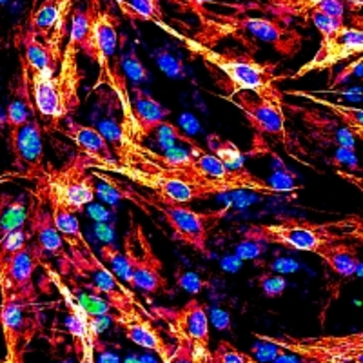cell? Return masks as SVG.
<instances>
[{
	"label": "cell",
	"instance_id": "obj_1",
	"mask_svg": "<svg viewBox=\"0 0 363 363\" xmlns=\"http://www.w3.org/2000/svg\"><path fill=\"white\" fill-rule=\"evenodd\" d=\"M244 240H255L265 245H280L298 252L318 255L323 247L338 242L362 244L363 220L359 215L314 222L296 216H278L274 222L251 223L242 233Z\"/></svg>",
	"mask_w": 363,
	"mask_h": 363
},
{
	"label": "cell",
	"instance_id": "obj_2",
	"mask_svg": "<svg viewBox=\"0 0 363 363\" xmlns=\"http://www.w3.org/2000/svg\"><path fill=\"white\" fill-rule=\"evenodd\" d=\"M95 180L106 182L111 189L116 191L122 200H128L133 206H136L142 211L155 209L165 223L169 225L173 231V238L180 244L187 245V247L194 249L202 256L209 258V235L213 233L216 225L222 222L227 216V207L213 211H196L189 207L187 203L171 202V200L158 199L153 193L144 194L133 187L131 182L124 180V178L116 177V174L100 173V171L89 169Z\"/></svg>",
	"mask_w": 363,
	"mask_h": 363
},
{
	"label": "cell",
	"instance_id": "obj_3",
	"mask_svg": "<svg viewBox=\"0 0 363 363\" xmlns=\"http://www.w3.org/2000/svg\"><path fill=\"white\" fill-rule=\"evenodd\" d=\"M157 26L164 29L165 33L173 35L178 40L184 42L187 45V50L193 51L194 55H199L207 66L215 67L220 73L225 74V79L229 80L231 95H235L238 91H249V93H255L260 99H267L284 108L285 95L284 91H280V87H278V82L289 79V77L287 74H278V62H272V60L260 62L247 51L245 53L235 50L215 51L211 50L209 45H203L200 42L193 40V38L184 37L182 33L174 31L173 28H169L165 22H158Z\"/></svg>",
	"mask_w": 363,
	"mask_h": 363
},
{
	"label": "cell",
	"instance_id": "obj_4",
	"mask_svg": "<svg viewBox=\"0 0 363 363\" xmlns=\"http://www.w3.org/2000/svg\"><path fill=\"white\" fill-rule=\"evenodd\" d=\"M79 51L73 45H64L60 66L50 77L31 74L29 77V93L38 115L44 120L58 125L62 120L73 118L80 109V86L84 73L79 66Z\"/></svg>",
	"mask_w": 363,
	"mask_h": 363
},
{
	"label": "cell",
	"instance_id": "obj_5",
	"mask_svg": "<svg viewBox=\"0 0 363 363\" xmlns=\"http://www.w3.org/2000/svg\"><path fill=\"white\" fill-rule=\"evenodd\" d=\"M149 313L167 325L174 343V354L193 363H209L211 327L206 303L189 298L182 307H151Z\"/></svg>",
	"mask_w": 363,
	"mask_h": 363
},
{
	"label": "cell",
	"instance_id": "obj_6",
	"mask_svg": "<svg viewBox=\"0 0 363 363\" xmlns=\"http://www.w3.org/2000/svg\"><path fill=\"white\" fill-rule=\"evenodd\" d=\"M255 340L271 343L298 358V363H363V333L349 335H262L255 333Z\"/></svg>",
	"mask_w": 363,
	"mask_h": 363
},
{
	"label": "cell",
	"instance_id": "obj_7",
	"mask_svg": "<svg viewBox=\"0 0 363 363\" xmlns=\"http://www.w3.org/2000/svg\"><path fill=\"white\" fill-rule=\"evenodd\" d=\"M89 169L100 171V173L116 174V177L124 178V180L131 182L135 186L144 187L149 193H153L158 199L171 200V202L178 203H193L199 200H207L215 194L211 193L206 187H200L187 178H182L178 174L169 173L165 169H147L142 171L133 165L120 164L116 158L106 162L89 160Z\"/></svg>",
	"mask_w": 363,
	"mask_h": 363
},
{
	"label": "cell",
	"instance_id": "obj_8",
	"mask_svg": "<svg viewBox=\"0 0 363 363\" xmlns=\"http://www.w3.org/2000/svg\"><path fill=\"white\" fill-rule=\"evenodd\" d=\"M193 155L194 177L203 187L211 189L215 194L231 193V191H252V193L264 194V196H278L281 189H277L271 182L258 174L251 173L247 167H227L215 155H211L207 149L193 142L187 145Z\"/></svg>",
	"mask_w": 363,
	"mask_h": 363
},
{
	"label": "cell",
	"instance_id": "obj_9",
	"mask_svg": "<svg viewBox=\"0 0 363 363\" xmlns=\"http://www.w3.org/2000/svg\"><path fill=\"white\" fill-rule=\"evenodd\" d=\"M122 258L125 265L124 281L131 289L140 291L145 296H155L167 289L164 264L140 223L131 222L129 231L124 235Z\"/></svg>",
	"mask_w": 363,
	"mask_h": 363
},
{
	"label": "cell",
	"instance_id": "obj_10",
	"mask_svg": "<svg viewBox=\"0 0 363 363\" xmlns=\"http://www.w3.org/2000/svg\"><path fill=\"white\" fill-rule=\"evenodd\" d=\"M87 8L91 11V33L86 57L100 67V79H108L109 86L116 91L124 86V74L116 73L113 64L118 51L120 18L100 0H87Z\"/></svg>",
	"mask_w": 363,
	"mask_h": 363
},
{
	"label": "cell",
	"instance_id": "obj_11",
	"mask_svg": "<svg viewBox=\"0 0 363 363\" xmlns=\"http://www.w3.org/2000/svg\"><path fill=\"white\" fill-rule=\"evenodd\" d=\"M37 300H18L2 296L0 303V330L4 340V358L0 363H26L29 345L33 342L38 323Z\"/></svg>",
	"mask_w": 363,
	"mask_h": 363
},
{
	"label": "cell",
	"instance_id": "obj_12",
	"mask_svg": "<svg viewBox=\"0 0 363 363\" xmlns=\"http://www.w3.org/2000/svg\"><path fill=\"white\" fill-rule=\"evenodd\" d=\"M40 178L57 189L60 199L74 215L82 213L95 200V178L89 173V158L84 155L74 153L60 167L48 165Z\"/></svg>",
	"mask_w": 363,
	"mask_h": 363
},
{
	"label": "cell",
	"instance_id": "obj_13",
	"mask_svg": "<svg viewBox=\"0 0 363 363\" xmlns=\"http://www.w3.org/2000/svg\"><path fill=\"white\" fill-rule=\"evenodd\" d=\"M227 102L235 104L236 108L244 113L245 120L255 129L256 135L272 136L285 147H291L293 140L287 129L285 109L281 106L267 99H260L249 91H238L235 95H227Z\"/></svg>",
	"mask_w": 363,
	"mask_h": 363
},
{
	"label": "cell",
	"instance_id": "obj_14",
	"mask_svg": "<svg viewBox=\"0 0 363 363\" xmlns=\"http://www.w3.org/2000/svg\"><path fill=\"white\" fill-rule=\"evenodd\" d=\"M73 9L74 0H42L40 4L29 13L26 29L40 38L53 53L62 57Z\"/></svg>",
	"mask_w": 363,
	"mask_h": 363
},
{
	"label": "cell",
	"instance_id": "obj_15",
	"mask_svg": "<svg viewBox=\"0 0 363 363\" xmlns=\"http://www.w3.org/2000/svg\"><path fill=\"white\" fill-rule=\"evenodd\" d=\"M28 223L31 242L38 247L42 256H51L57 258L62 264L69 265V252L66 251L62 235L58 233L57 225L51 216L50 206L45 200L44 187L37 182V187L31 191L28 202Z\"/></svg>",
	"mask_w": 363,
	"mask_h": 363
},
{
	"label": "cell",
	"instance_id": "obj_16",
	"mask_svg": "<svg viewBox=\"0 0 363 363\" xmlns=\"http://www.w3.org/2000/svg\"><path fill=\"white\" fill-rule=\"evenodd\" d=\"M284 109L293 113L306 125L307 138L323 149L349 147L356 149V136L345 125H342L335 116L318 108L300 106V104L284 102Z\"/></svg>",
	"mask_w": 363,
	"mask_h": 363
},
{
	"label": "cell",
	"instance_id": "obj_17",
	"mask_svg": "<svg viewBox=\"0 0 363 363\" xmlns=\"http://www.w3.org/2000/svg\"><path fill=\"white\" fill-rule=\"evenodd\" d=\"M363 51V31L362 26H345L340 33L333 37L322 38V44L318 48L316 55L309 62L303 64L294 74H291V80L303 79L306 74L313 71L333 69L343 60H349L352 57H362Z\"/></svg>",
	"mask_w": 363,
	"mask_h": 363
},
{
	"label": "cell",
	"instance_id": "obj_18",
	"mask_svg": "<svg viewBox=\"0 0 363 363\" xmlns=\"http://www.w3.org/2000/svg\"><path fill=\"white\" fill-rule=\"evenodd\" d=\"M38 113L8 138L9 151L13 158V169L21 177L37 180L44 173V138Z\"/></svg>",
	"mask_w": 363,
	"mask_h": 363
},
{
	"label": "cell",
	"instance_id": "obj_19",
	"mask_svg": "<svg viewBox=\"0 0 363 363\" xmlns=\"http://www.w3.org/2000/svg\"><path fill=\"white\" fill-rule=\"evenodd\" d=\"M238 24L255 40L271 45L272 50L280 53L284 58H293L301 51L303 37L300 35V31L281 24V22L267 17H244Z\"/></svg>",
	"mask_w": 363,
	"mask_h": 363
},
{
	"label": "cell",
	"instance_id": "obj_20",
	"mask_svg": "<svg viewBox=\"0 0 363 363\" xmlns=\"http://www.w3.org/2000/svg\"><path fill=\"white\" fill-rule=\"evenodd\" d=\"M118 327L131 343L153 352L162 363H173L174 343L164 338L160 327L155 323V318L151 313L140 314V316H135L131 320H124V322L118 323Z\"/></svg>",
	"mask_w": 363,
	"mask_h": 363
},
{
	"label": "cell",
	"instance_id": "obj_21",
	"mask_svg": "<svg viewBox=\"0 0 363 363\" xmlns=\"http://www.w3.org/2000/svg\"><path fill=\"white\" fill-rule=\"evenodd\" d=\"M60 124L62 125L58 128V131L62 133L67 140L77 145L80 155L96 162H106L115 158L108 138L100 133V129L93 128V125L80 124L74 118H66Z\"/></svg>",
	"mask_w": 363,
	"mask_h": 363
},
{
	"label": "cell",
	"instance_id": "obj_22",
	"mask_svg": "<svg viewBox=\"0 0 363 363\" xmlns=\"http://www.w3.org/2000/svg\"><path fill=\"white\" fill-rule=\"evenodd\" d=\"M35 182H38V184L44 187L45 200H48V206H50L51 216H53V222L55 225H57L58 233L62 235L64 244L69 249H79L82 247L84 244H87L86 240H84L82 231H80L79 218H77V215L66 206V202L60 199V194L57 193V189H55L53 186H50V184L40 177Z\"/></svg>",
	"mask_w": 363,
	"mask_h": 363
},
{
	"label": "cell",
	"instance_id": "obj_23",
	"mask_svg": "<svg viewBox=\"0 0 363 363\" xmlns=\"http://www.w3.org/2000/svg\"><path fill=\"white\" fill-rule=\"evenodd\" d=\"M22 53L21 62L26 67L28 74H40V77H50L60 66L62 57H58L57 53L48 48L40 38L35 37L33 33H29L28 29L22 31Z\"/></svg>",
	"mask_w": 363,
	"mask_h": 363
},
{
	"label": "cell",
	"instance_id": "obj_24",
	"mask_svg": "<svg viewBox=\"0 0 363 363\" xmlns=\"http://www.w3.org/2000/svg\"><path fill=\"white\" fill-rule=\"evenodd\" d=\"M318 256L330 271L342 278H352L362 269L359 244H352V242H338V244L327 245L318 252Z\"/></svg>",
	"mask_w": 363,
	"mask_h": 363
},
{
	"label": "cell",
	"instance_id": "obj_25",
	"mask_svg": "<svg viewBox=\"0 0 363 363\" xmlns=\"http://www.w3.org/2000/svg\"><path fill=\"white\" fill-rule=\"evenodd\" d=\"M284 95L307 99L309 102L320 106V108H325V111L329 113L330 116H335L340 124L345 125V128L356 136V140H362V136H363V111L359 108H351V106H343V104H338V102H329V100L320 99V96H314L313 93H307V91L291 89V91H284Z\"/></svg>",
	"mask_w": 363,
	"mask_h": 363
},
{
	"label": "cell",
	"instance_id": "obj_26",
	"mask_svg": "<svg viewBox=\"0 0 363 363\" xmlns=\"http://www.w3.org/2000/svg\"><path fill=\"white\" fill-rule=\"evenodd\" d=\"M113 4L131 22H164L160 0H113Z\"/></svg>",
	"mask_w": 363,
	"mask_h": 363
},
{
	"label": "cell",
	"instance_id": "obj_27",
	"mask_svg": "<svg viewBox=\"0 0 363 363\" xmlns=\"http://www.w3.org/2000/svg\"><path fill=\"white\" fill-rule=\"evenodd\" d=\"M207 151L211 155H215L220 162L227 165V167H244V160H245V153L235 142L227 140V138H222L216 133H211L207 135Z\"/></svg>",
	"mask_w": 363,
	"mask_h": 363
},
{
	"label": "cell",
	"instance_id": "obj_28",
	"mask_svg": "<svg viewBox=\"0 0 363 363\" xmlns=\"http://www.w3.org/2000/svg\"><path fill=\"white\" fill-rule=\"evenodd\" d=\"M26 223H28V199L24 194H18V196H13L0 220V245L9 233L26 227Z\"/></svg>",
	"mask_w": 363,
	"mask_h": 363
},
{
	"label": "cell",
	"instance_id": "obj_29",
	"mask_svg": "<svg viewBox=\"0 0 363 363\" xmlns=\"http://www.w3.org/2000/svg\"><path fill=\"white\" fill-rule=\"evenodd\" d=\"M209 363H262L260 359L252 356L251 352L240 351L238 347L233 345L227 340H220L216 347L211 351Z\"/></svg>",
	"mask_w": 363,
	"mask_h": 363
},
{
	"label": "cell",
	"instance_id": "obj_30",
	"mask_svg": "<svg viewBox=\"0 0 363 363\" xmlns=\"http://www.w3.org/2000/svg\"><path fill=\"white\" fill-rule=\"evenodd\" d=\"M120 66H122V73H124L129 80H133L136 86H138V84H149L153 80L151 71H149L147 66L142 62L140 57L136 55L135 50H129L124 57L120 58Z\"/></svg>",
	"mask_w": 363,
	"mask_h": 363
},
{
	"label": "cell",
	"instance_id": "obj_31",
	"mask_svg": "<svg viewBox=\"0 0 363 363\" xmlns=\"http://www.w3.org/2000/svg\"><path fill=\"white\" fill-rule=\"evenodd\" d=\"M153 58L162 73L167 74L169 79H184L186 77L184 60L174 51L167 50V48H158L153 51Z\"/></svg>",
	"mask_w": 363,
	"mask_h": 363
},
{
	"label": "cell",
	"instance_id": "obj_32",
	"mask_svg": "<svg viewBox=\"0 0 363 363\" xmlns=\"http://www.w3.org/2000/svg\"><path fill=\"white\" fill-rule=\"evenodd\" d=\"M309 18L313 22L314 28L318 29V33L322 35V38L333 37V35L340 33L343 28L347 26L345 18H333L325 13L318 11V9H311L309 11Z\"/></svg>",
	"mask_w": 363,
	"mask_h": 363
},
{
	"label": "cell",
	"instance_id": "obj_33",
	"mask_svg": "<svg viewBox=\"0 0 363 363\" xmlns=\"http://www.w3.org/2000/svg\"><path fill=\"white\" fill-rule=\"evenodd\" d=\"M256 284L260 287L262 293L271 300H277L287 289V280L285 277L278 274V272H264L260 277L256 278Z\"/></svg>",
	"mask_w": 363,
	"mask_h": 363
},
{
	"label": "cell",
	"instance_id": "obj_34",
	"mask_svg": "<svg viewBox=\"0 0 363 363\" xmlns=\"http://www.w3.org/2000/svg\"><path fill=\"white\" fill-rule=\"evenodd\" d=\"M362 66H363V58L362 57L356 58L354 62L343 66L342 71H340V73H336V77L333 79L329 89H336V87H340V86H345V84L349 82V80L354 79V77L362 79V69H363Z\"/></svg>",
	"mask_w": 363,
	"mask_h": 363
},
{
	"label": "cell",
	"instance_id": "obj_35",
	"mask_svg": "<svg viewBox=\"0 0 363 363\" xmlns=\"http://www.w3.org/2000/svg\"><path fill=\"white\" fill-rule=\"evenodd\" d=\"M330 164L335 165V167H345L349 171H359V164L358 158H356V149H349V147H336V153L333 155L330 158Z\"/></svg>",
	"mask_w": 363,
	"mask_h": 363
},
{
	"label": "cell",
	"instance_id": "obj_36",
	"mask_svg": "<svg viewBox=\"0 0 363 363\" xmlns=\"http://www.w3.org/2000/svg\"><path fill=\"white\" fill-rule=\"evenodd\" d=\"M169 4L177 6L180 11L193 13L200 21H206L209 17V11H207V2L206 0H167Z\"/></svg>",
	"mask_w": 363,
	"mask_h": 363
},
{
	"label": "cell",
	"instance_id": "obj_37",
	"mask_svg": "<svg viewBox=\"0 0 363 363\" xmlns=\"http://www.w3.org/2000/svg\"><path fill=\"white\" fill-rule=\"evenodd\" d=\"M177 281L178 285H180L182 289L187 291V293L191 294H199L200 291L206 287V281L200 280L194 272H177Z\"/></svg>",
	"mask_w": 363,
	"mask_h": 363
},
{
	"label": "cell",
	"instance_id": "obj_38",
	"mask_svg": "<svg viewBox=\"0 0 363 363\" xmlns=\"http://www.w3.org/2000/svg\"><path fill=\"white\" fill-rule=\"evenodd\" d=\"M264 251L265 244L255 242V240H244V242L236 247V252H238V256H242V258H256V256H260Z\"/></svg>",
	"mask_w": 363,
	"mask_h": 363
},
{
	"label": "cell",
	"instance_id": "obj_39",
	"mask_svg": "<svg viewBox=\"0 0 363 363\" xmlns=\"http://www.w3.org/2000/svg\"><path fill=\"white\" fill-rule=\"evenodd\" d=\"M13 200L11 193H0V220H2V215H4L6 207L9 206V202Z\"/></svg>",
	"mask_w": 363,
	"mask_h": 363
},
{
	"label": "cell",
	"instance_id": "obj_40",
	"mask_svg": "<svg viewBox=\"0 0 363 363\" xmlns=\"http://www.w3.org/2000/svg\"><path fill=\"white\" fill-rule=\"evenodd\" d=\"M173 363H193V362H189V359L184 358V356H180V354H174Z\"/></svg>",
	"mask_w": 363,
	"mask_h": 363
},
{
	"label": "cell",
	"instance_id": "obj_41",
	"mask_svg": "<svg viewBox=\"0 0 363 363\" xmlns=\"http://www.w3.org/2000/svg\"><path fill=\"white\" fill-rule=\"evenodd\" d=\"M236 2H242V0H236Z\"/></svg>",
	"mask_w": 363,
	"mask_h": 363
}]
</instances>
